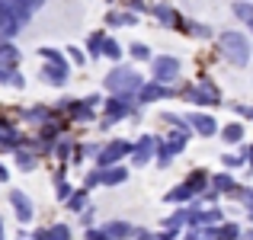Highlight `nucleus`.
<instances>
[{"instance_id": "nucleus-1", "label": "nucleus", "mask_w": 253, "mask_h": 240, "mask_svg": "<svg viewBox=\"0 0 253 240\" xmlns=\"http://www.w3.org/2000/svg\"><path fill=\"white\" fill-rule=\"evenodd\" d=\"M215 45H218L221 61L237 68V71H244L253 61V39L244 29H221L215 36Z\"/></svg>"}, {"instance_id": "nucleus-2", "label": "nucleus", "mask_w": 253, "mask_h": 240, "mask_svg": "<svg viewBox=\"0 0 253 240\" xmlns=\"http://www.w3.org/2000/svg\"><path fill=\"white\" fill-rule=\"evenodd\" d=\"M103 86H106V93L109 96H125V99H135L138 96V90L144 86V77L138 74L131 64H116V68L106 74L103 80Z\"/></svg>"}, {"instance_id": "nucleus-3", "label": "nucleus", "mask_w": 253, "mask_h": 240, "mask_svg": "<svg viewBox=\"0 0 253 240\" xmlns=\"http://www.w3.org/2000/svg\"><path fill=\"white\" fill-rule=\"evenodd\" d=\"M176 93H179V96H183L189 106H209V109L221 106V86H218L211 77L189 80V83H183Z\"/></svg>"}, {"instance_id": "nucleus-4", "label": "nucleus", "mask_w": 253, "mask_h": 240, "mask_svg": "<svg viewBox=\"0 0 253 240\" xmlns=\"http://www.w3.org/2000/svg\"><path fill=\"white\" fill-rule=\"evenodd\" d=\"M39 55H42V77L48 86H64L71 80V68H68V61H64V55L58 48H51V45H42L39 48Z\"/></svg>"}, {"instance_id": "nucleus-5", "label": "nucleus", "mask_w": 253, "mask_h": 240, "mask_svg": "<svg viewBox=\"0 0 253 240\" xmlns=\"http://www.w3.org/2000/svg\"><path fill=\"white\" fill-rule=\"evenodd\" d=\"M189 138H192V131L189 128H179V131H167L164 138H157V154H154V160H157V166L161 170H167V166L176 160L179 154L186 151V144H189Z\"/></svg>"}, {"instance_id": "nucleus-6", "label": "nucleus", "mask_w": 253, "mask_h": 240, "mask_svg": "<svg viewBox=\"0 0 253 240\" xmlns=\"http://www.w3.org/2000/svg\"><path fill=\"white\" fill-rule=\"evenodd\" d=\"M122 119H138V103H135V99H125V96H106L99 128L106 131V128H112L116 122H122Z\"/></svg>"}, {"instance_id": "nucleus-7", "label": "nucleus", "mask_w": 253, "mask_h": 240, "mask_svg": "<svg viewBox=\"0 0 253 240\" xmlns=\"http://www.w3.org/2000/svg\"><path fill=\"white\" fill-rule=\"evenodd\" d=\"M179 71H183V61L176 55H157L151 58V80L164 86H173L179 80Z\"/></svg>"}, {"instance_id": "nucleus-8", "label": "nucleus", "mask_w": 253, "mask_h": 240, "mask_svg": "<svg viewBox=\"0 0 253 240\" xmlns=\"http://www.w3.org/2000/svg\"><path fill=\"white\" fill-rule=\"evenodd\" d=\"M128 154H131V141H125V138H112V141L99 144L96 166H99V170H106V166H119Z\"/></svg>"}, {"instance_id": "nucleus-9", "label": "nucleus", "mask_w": 253, "mask_h": 240, "mask_svg": "<svg viewBox=\"0 0 253 240\" xmlns=\"http://www.w3.org/2000/svg\"><path fill=\"white\" fill-rule=\"evenodd\" d=\"M151 16H154L157 23L164 26V29L186 32V16H183V13H179L173 3H167V0H157V3H151Z\"/></svg>"}, {"instance_id": "nucleus-10", "label": "nucleus", "mask_w": 253, "mask_h": 240, "mask_svg": "<svg viewBox=\"0 0 253 240\" xmlns=\"http://www.w3.org/2000/svg\"><path fill=\"white\" fill-rule=\"evenodd\" d=\"M186 125L192 128V135H199V138H215L218 131H221V125H218V119L211 116V112H205V109H192V112H186Z\"/></svg>"}, {"instance_id": "nucleus-11", "label": "nucleus", "mask_w": 253, "mask_h": 240, "mask_svg": "<svg viewBox=\"0 0 253 240\" xmlns=\"http://www.w3.org/2000/svg\"><path fill=\"white\" fill-rule=\"evenodd\" d=\"M157 154V135H141L138 141H131V166H148Z\"/></svg>"}, {"instance_id": "nucleus-12", "label": "nucleus", "mask_w": 253, "mask_h": 240, "mask_svg": "<svg viewBox=\"0 0 253 240\" xmlns=\"http://www.w3.org/2000/svg\"><path fill=\"white\" fill-rule=\"evenodd\" d=\"M173 86H164V83H154V80H144V86L138 90L135 103L138 106H151V103H161V99H170L173 96Z\"/></svg>"}, {"instance_id": "nucleus-13", "label": "nucleus", "mask_w": 253, "mask_h": 240, "mask_svg": "<svg viewBox=\"0 0 253 240\" xmlns=\"http://www.w3.org/2000/svg\"><path fill=\"white\" fill-rule=\"evenodd\" d=\"M0 16H3V19H13V23H19L23 29L32 23V10L23 3V0H0Z\"/></svg>"}, {"instance_id": "nucleus-14", "label": "nucleus", "mask_w": 253, "mask_h": 240, "mask_svg": "<svg viewBox=\"0 0 253 240\" xmlns=\"http://www.w3.org/2000/svg\"><path fill=\"white\" fill-rule=\"evenodd\" d=\"M10 205L16 208V218H19V224H29V221H32L36 208H32V199L26 196L23 189H10Z\"/></svg>"}, {"instance_id": "nucleus-15", "label": "nucleus", "mask_w": 253, "mask_h": 240, "mask_svg": "<svg viewBox=\"0 0 253 240\" xmlns=\"http://www.w3.org/2000/svg\"><path fill=\"white\" fill-rule=\"evenodd\" d=\"M23 116H26V122H29V125H39V128H42V125L55 122V119H58V112H55V106L39 103V106H32V109H26Z\"/></svg>"}, {"instance_id": "nucleus-16", "label": "nucleus", "mask_w": 253, "mask_h": 240, "mask_svg": "<svg viewBox=\"0 0 253 240\" xmlns=\"http://www.w3.org/2000/svg\"><path fill=\"white\" fill-rule=\"evenodd\" d=\"M209 189H215L218 196H231V192L237 189V179H234V173H228V170H221V173H211V179H209Z\"/></svg>"}, {"instance_id": "nucleus-17", "label": "nucleus", "mask_w": 253, "mask_h": 240, "mask_svg": "<svg viewBox=\"0 0 253 240\" xmlns=\"http://www.w3.org/2000/svg\"><path fill=\"white\" fill-rule=\"evenodd\" d=\"M218 135H221V141L224 144H231V148H241L244 141H247V128H244V122H228V125H221V131H218Z\"/></svg>"}, {"instance_id": "nucleus-18", "label": "nucleus", "mask_w": 253, "mask_h": 240, "mask_svg": "<svg viewBox=\"0 0 253 240\" xmlns=\"http://www.w3.org/2000/svg\"><path fill=\"white\" fill-rule=\"evenodd\" d=\"M99 170V166H96ZM125 179H128V166H106V170H99V186H122Z\"/></svg>"}, {"instance_id": "nucleus-19", "label": "nucleus", "mask_w": 253, "mask_h": 240, "mask_svg": "<svg viewBox=\"0 0 253 240\" xmlns=\"http://www.w3.org/2000/svg\"><path fill=\"white\" fill-rule=\"evenodd\" d=\"M209 179H211V173H209V170H202V166H196V170H192L189 176L183 179V183L189 186V189H192V196L199 199V196H202L205 189H209Z\"/></svg>"}, {"instance_id": "nucleus-20", "label": "nucleus", "mask_w": 253, "mask_h": 240, "mask_svg": "<svg viewBox=\"0 0 253 240\" xmlns=\"http://www.w3.org/2000/svg\"><path fill=\"white\" fill-rule=\"evenodd\" d=\"M103 231H106L109 240H131V237H135V228H131L128 221H106Z\"/></svg>"}, {"instance_id": "nucleus-21", "label": "nucleus", "mask_w": 253, "mask_h": 240, "mask_svg": "<svg viewBox=\"0 0 253 240\" xmlns=\"http://www.w3.org/2000/svg\"><path fill=\"white\" fill-rule=\"evenodd\" d=\"M106 26H109V29L138 26V13H131V10H112V13H106Z\"/></svg>"}, {"instance_id": "nucleus-22", "label": "nucleus", "mask_w": 253, "mask_h": 240, "mask_svg": "<svg viewBox=\"0 0 253 240\" xmlns=\"http://www.w3.org/2000/svg\"><path fill=\"white\" fill-rule=\"evenodd\" d=\"M192 199H196V196H192V189H189V186H186V183H176L173 189H167L164 202H167V205H189Z\"/></svg>"}, {"instance_id": "nucleus-23", "label": "nucleus", "mask_w": 253, "mask_h": 240, "mask_svg": "<svg viewBox=\"0 0 253 240\" xmlns=\"http://www.w3.org/2000/svg\"><path fill=\"white\" fill-rule=\"evenodd\" d=\"M241 234H244V228L237 221H224L218 228H211V240H241Z\"/></svg>"}, {"instance_id": "nucleus-24", "label": "nucleus", "mask_w": 253, "mask_h": 240, "mask_svg": "<svg viewBox=\"0 0 253 240\" xmlns=\"http://www.w3.org/2000/svg\"><path fill=\"white\" fill-rule=\"evenodd\" d=\"M0 83L23 90V86H26V80H23V74H19V68H16V64H3V61H0Z\"/></svg>"}, {"instance_id": "nucleus-25", "label": "nucleus", "mask_w": 253, "mask_h": 240, "mask_svg": "<svg viewBox=\"0 0 253 240\" xmlns=\"http://www.w3.org/2000/svg\"><path fill=\"white\" fill-rule=\"evenodd\" d=\"M32 240H71V228H68V224H51V228L36 231Z\"/></svg>"}, {"instance_id": "nucleus-26", "label": "nucleus", "mask_w": 253, "mask_h": 240, "mask_svg": "<svg viewBox=\"0 0 253 240\" xmlns=\"http://www.w3.org/2000/svg\"><path fill=\"white\" fill-rule=\"evenodd\" d=\"M231 13L241 26H250L253 23V0H231Z\"/></svg>"}, {"instance_id": "nucleus-27", "label": "nucleus", "mask_w": 253, "mask_h": 240, "mask_svg": "<svg viewBox=\"0 0 253 240\" xmlns=\"http://www.w3.org/2000/svg\"><path fill=\"white\" fill-rule=\"evenodd\" d=\"M186 36H192V39H202V42H209V39H215L218 32L211 29L209 23H199V19H186Z\"/></svg>"}, {"instance_id": "nucleus-28", "label": "nucleus", "mask_w": 253, "mask_h": 240, "mask_svg": "<svg viewBox=\"0 0 253 240\" xmlns=\"http://www.w3.org/2000/svg\"><path fill=\"white\" fill-rule=\"evenodd\" d=\"M64 205H68V211L81 215V211L90 208V192H86V189H74V192H71V199H68Z\"/></svg>"}, {"instance_id": "nucleus-29", "label": "nucleus", "mask_w": 253, "mask_h": 240, "mask_svg": "<svg viewBox=\"0 0 253 240\" xmlns=\"http://www.w3.org/2000/svg\"><path fill=\"white\" fill-rule=\"evenodd\" d=\"M64 116H71V119H74V122H93V116H96V109H90V106H84L81 103V99H74V103H71V109L68 112H64Z\"/></svg>"}, {"instance_id": "nucleus-30", "label": "nucleus", "mask_w": 253, "mask_h": 240, "mask_svg": "<svg viewBox=\"0 0 253 240\" xmlns=\"http://www.w3.org/2000/svg\"><path fill=\"white\" fill-rule=\"evenodd\" d=\"M103 58H109L112 64H122V58H125V48L116 42L112 36H106V42H103Z\"/></svg>"}, {"instance_id": "nucleus-31", "label": "nucleus", "mask_w": 253, "mask_h": 240, "mask_svg": "<svg viewBox=\"0 0 253 240\" xmlns=\"http://www.w3.org/2000/svg\"><path fill=\"white\" fill-rule=\"evenodd\" d=\"M39 163V154H36V151H26V148H19L16 151V166H19V170H32V166H36Z\"/></svg>"}, {"instance_id": "nucleus-32", "label": "nucleus", "mask_w": 253, "mask_h": 240, "mask_svg": "<svg viewBox=\"0 0 253 240\" xmlns=\"http://www.w3.org/2000/svg\"><path fill=\"white\" fill-rule=\"evenodd\" d=\"M103 42H106V29L93 32V36L86 39V51H90L93 58H103Z\"/></svg>"}, {"instance_id": "nucleus-33", "label": "nucleus", "mask_w": 253, "mask_h": 240, "mask_svg": "<svg viewBox=\"0 0 253 240\" xmlns=\"http://www.w3.org/2000/svg\"><path fill=\"white\" fill-rule=\"evenodd\" d=\"M51 154H55V160H68V154H74V141L71 138H58L51 144Z\"/></svg>"}, {"instance_id": "nucleus-34", "label": "nucleus", "mask_w": 253, "mask_h": 240, "mask_svg": "<svg viewBox=\"0 0 253 240\" xmlns=\"http://www.w3.org/2000/svg\"><path fill=\"white\" fill-rule=\"evenodd\" d=\"M0 61L3 64H19V48L13 42H3V39H0Z\"/></svg>"}, {"instance_id": "nucleus-35", "label": "nucleus", "mask_w": 253, "mask_h": 240, "mask_svg": "<svg viewBox=\"0 0 253 240\" xmlns=\"http://www.w3.org/2000/svg\"><path fill=\"white\" fill-rule=\"evenodd\" d=\"M221 166L224 170H244V166H247V160H244L241 154H237V151H228V154H221Z\"/></svg>"}, {"instance_id": "nucleus-36", "label": "nucleus", "mask_w": 253, "mask_h": 240, "mask_svg": "<svg viewBox=\"0 0 253 240\" xmlns=\"http://www.w3.org/2000/svg\"><path fill=\"white\" fill-rule=\"evenodd\" d=\"M71 192H74V189H71V183L64 179V170H61V173H58V179H55V196H58V202H68Z\"/></svg>"}, {"instance_id": "nucleus-37", "label": "nucleus", "mask_w": 253, "mask_h": 240, "mask_svg": "<svg viewBox=\"0 0 253 240\" xmlns=\"http://www.w3.org/2000/svg\"><path fill=\"white\" fill-rule=\"evenodd\" d=\"M128 55L135 58V61H151V48L144 42H131L128 45Z\"/></svg>"}, {"instance_id": "nucleus-38", "label": "nucleus", "mask_w": 253, "mask_h": 240, "mask_svg": "<svg viewBox=\"0 0 253 240\" xmlns=\"http://www.w3.org/2000/svg\"><path fill=\"white\" fill-rule=\"evenodd\" d=\"M179 240H211V228H186Z\"/></svg>"}, {"instance_id": "nucleus-39", "label": "nucleus", "mask_w": 253, "mask_h": 240, "mask_svg": "<svg viewBox=\"0 0 253 240\" xmlns=\"http://www.w3.org/2000/svg\"><path fill=\"white\" fill-rule=\"evenodd\" d=\"M231 109L241 116V122H253V106H244V103H231Z\"/></svg>"}, {"instance_id": "nucleus-40", "label": "nucleus", "mask_w": 253, "mask_h": 240, "mask_svg": "<svg viewBox=\"0 0 253 240\" xmlns=\"http://www.w3.org/2000/svg\"><path fill=\"white\" fill-rule=\"evenodd\" d=\"M125 6H128V10H131V13H138V16H141V13H151V6H148V0H128V3H125Z\"/></svg>"}, {"instance_id": "nucleus-41", "label": "nucleus", "mask_w": 253, "mask_h": 240, "mask_svg": "<svg viewBox=\"0 0 253 240\" xmlns=\"http://www.w3.org/2000/svg\"><path fill=\"white\" fill-rule=\"evenodd\" d=\"M68 55H71V61H74V64H81V68L86 64V51H81L77 45H71V48H68Z\"/></svg>"}, {"instance_id": "nucleus-42", "label": "nucleus", "mask_w": 253, "mask_h": 240, "mask_svg": "<svg viewBox=\"0 0 253 240\" xmlns=\"http://www.w3.org/2000/svg\"><path fill=\"white\" fill-rule=\"evenodd\" d=\"M99 186V170H93V173H86V179H84V189L90 192V189H96Z\"/></svg>"}, {"instance_id": "nucleus-43", "label": "nucleus", "mask_w": 253, "mask_h": 240, "mask_svg": "<svg viewBox=\"0 0 253 240\" xmlns=\"http://www.w3.org/2000/svg\"><path fill=\"white\" fill-rule=\"evenodd\" d=\"M84 240H109V237H106V231H103V228H86Z\"/></svg>"}, {"instance_id": "nucleus-44", "label": "nucleus", "mask_w": 253, "mask_h": 240, "mask_svg": "<svg viewBox=\"0 0 253 240\" xmlns=\"http://www.w3.org/2000/svg\"><path fill=\"white\" fill-rule=\"evenodd\" d=\"M179 234H183V231H170V228H164L161 234H154V240H179Z\"/></svg>"}, {"instance_id": "nucleus-45", "label": "nucleus", "mask_w": 253, "mask_h": 240, "mask_svg": "<svg viewBox=\"0 0 253 240\" xmlns=\"http://www.w3.org/2000/svg\"><path fill=\"white\" fill-rule=\"evenodd\" d=\"M84 106H90V109H96L99 103H103V96H99V93H93V96H86V99H81Z\"/></svg>"}, {"instance_id": "nucleus-46", "label": "nucleus", "mask_w": 253, "mask_h": 240, "mask_svg": "<svg viewBox=\"0 0 253 240\" xmlns=\"http://www.w3.org/2000/svg\"><path fill=\"white\" fill-rule=\"evenodd\" d=\"M131 240H154V234L144 231V228H135V237H131Z\"/></svg>"}, {"instance_id": "nucleus-47", "label": "nucleus", "mask_w": 253, "mask_h": 240, "mask_svg": "<svg viewBox=\"0 0 253 240\" xmlns=\"http://www.w3.org/2000/svg\"><path fill=\"white\" fill-rule=\"evenodd\" d=\"M244 211H247V224H253V196L244 202Z\"/></svg>"}, {"instance_id": "nucleus-48", "label": "nucleus", "mask_w": 253, "mask_h": 240, "mask_svg": "<svg viewBox=\"0 0 253 240\" xmlns=\"http://www.w3.org/2000/svg\"><path fill=\"white\" fill-rule=\"evenodd\" d=\"M23 3H26V6H29V10H32V13H36V10H42V6H45V0H23Z\"/></svg>"}, {"instance_id": "nucleus-49", "label": "nucleus", "mask_w": 253, "mask_h": 240, "mask_svg": "<svg viewBox=\"0 0 253 240\" xmlns=\"http://www.w3.org/2000/svg\"><path fill=\"white\" fill-rule=\"evenodd\" d=\"M6 179H10V170H6V166L0 163V183H6Z\"/></svg>"}, {"instance_id": "nucleus-50", "label": "nucleus", "mask_w": 253, "mask_h": 240, "mask_svg": "<svg viewBox=\"0 0 253 240\" xmlns=\"http://www.w3.org/2000/svg\"><path fill=\"white\" fill-rule=\"evenodd\" d=\"M0 240H6V231H3V215H0Z\"/></svg>"}, {"instance_id": "nucleus-51", "label": "nucleus", "mask_w": 253, "mask_h": 240, "mask_svg": "<svg viewBox=\"0 0 253 240\" xmlns=\"http://www.w3.org/2000/svg\"><path fill=\"white\" fill-rule=\"evenodd\" d=\"M247 36H250V39H253V23H250V26H247Z\"/></svg>"}, {"instance_id": "nucleus-52", "label": "nucleus", "mask_w": 253, "mask_h": 240, "mask_svg": "<svg viewBox=\"0 0 253 240\" xmlns=\"http://www.w3.org/2000/svg\"><path fill=\"white\" fill-rule=\"evenodd\" d=\"M19 240H32V237H19Z\"/></svg>"}, {"instance_id": "nucleus-53", "label": "nucleus", "mask_w": 253, "mask_h": 240, "mask_svg": "<svg viewBox=\"0 0 253 240\" xmlns=\"http://www.w3.org/2000/svg\"><path fill=\"white\" fill-rule=\"evenodd\" d=\"M106 3H112V0H106Z\"/></svg>"}]
</instances>
